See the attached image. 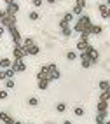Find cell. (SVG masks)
I'll use <instances>...</instances> for the list:
<instances>
[{"label": "cell", "instance_id": "6da1fadb", "mask_svg": "<svg viewBox=\"0 0 110 124\" xmlns=\"http://www.w3.org/2000/svg\"><path fill=\"white\" fill-rule=\"evenodd\" d=\"M93 26V23H91V18L87 14H82V16H79L77 18V21H75V24H73V33H82L86 28H91Z\"/></svg>", "mask_w": 110, "mask_h": 124}, {"label": "cell", "instance_id": "7a4b0ae2", "mask_svg": "<svg viewBox=\"0 0 110 124\" xmlns=\"http://www.w3.org/2000/svg\"><path fill=\"white\" fill-rule=\"evenodd\" d=\"M0 23H2V26L4 28H12V26H16V16H12V14H5L2 19H0Z\"/></svg>", "mask_w": 110, "mask_h": 124}, {"label": "cell", "instance_id": "3957f363", "mask_svg": "<svg viewBox=\"0 0 110 124\" xmlns=\"http://www.w3.org/2000/svg\"><path fill=\"white\" fill-rule=\"evenodd\" d=\"M9 35H11V39L14 40V46H16V44H23V37H21V33H19V30L16 28V26L9 28Z\"/></svg>", "mask_w": 110, "mask_h": 124}, {"label": "cell", "instance_id": "277c9868", "mask_svg": "<svg viewBox=\"0 0 110 124\" xmlns=\"http://www.w3.org/2000/svg\"><path fill=\"white\" fill-rule=\"evenodd\" d=\"M60 77H61V73H60V70H58V67L54 63H49V79H51V82L58 80Z\"/></svg>", "mask_w": 110, "mask_h": 124}, {"label": "cell", "instance_id": "5b68a950", "mask_svg": "<svg viewBox=\"0 0 110 124\" xmlns=\"http://www.w3.org/2000/svg\"><path fill=\"white\" fill-rule=\"evenodd\" d=\"M60 28H61V35L63 37H72L73 35V28H70V24L65 23L63 19L60 21Z\"/></svg>", "mask_w": 110, "mask_h": 124}, {"label": "cell", "instance_id": "8992f818", "mask_svg": "<svg viewBox=\"0 0 110 124\" xmlns=\"http://www.w3.org/2000/svg\"><path fill=\"white\" fill-rule=\"evenodd\" d=\"M12 68L18 73H23L26 72V63H24V60H12Z\"/></svg>", "mask_w": 110, "mask_h": 124}, {"label": "cell", "instance_id": "52a82bcc", "mask_svg": "<svg viewBox=\"0 0 110 124\" xmlns=\"http://www.w3.org/2000/svg\"><path fill=\"white\" fill-rule=\"evenodd\" d=\"M80 67L82 68H91L93 67V61L89 60L87 53H80Z\"/></svg>", "mask_w": 110, "mask_h": 124}, {"label": "cell", "instance_id": "ba28073f", "mask_svg": "<svg viewBox=\"0 0 110 124\" xmlns=\"http://www.w3.org/2000/svg\"><path fill=\"white\" fill-rule=\"evenodd\" d=\"M18 11H19L18 2H9V4H7V7H5V12H7V14H12V16L18 14Z\"/></svg>", "mask_w": 110, "mask_h": 124}, {"label": "cell", "instance_id": "9c48e42d", "mask_svg": "<svg viewBox=\"0 0 110 124\" xmlns=\"http://www.w3.org/2000/svg\"><path fill=\"white\" fill-rule=\"evenodd\" d=\"M89 46H91L89 40H80V39H79V40H77V46H75V47H77L79 53H86L87 49H89Z\"/></svg>", "mask_w": 110, "mask_h": 124}, {"label": "cell", "instance_id": "30bf717a", "mask_svg": "<svg viewBox=\"0 0 110 124\" xmlns=\"http://www.w3.org/2000/svg\"><path fill=\"white\" fill-rule=\"evenodd\" d=\"M87 56H89V60L93 61V65H94L96 61H98V58H100V54H98V51H96V49L94 47H93V46H89V49H87Z\"/></svg>", "mask_w": 110, "mask_h": 124}, {"label": "cell", "instance_id": "8fae6325", "mask_svg": "<svg viewBox=\"0 0 110 124\" xmlns=\"http://www.w3.org/2000/svg\"><path fill=\"white\" fill-rule=\"evenodd\" d=\"M37 79H49V65H44V67H40L39 73H37ZM51 80V79H49Z\"/></svg>", "mask_w": 110, "mask_h": 124}, {"label": "cell", "instance_id": "7c38bea8", "mask_svg": "<svg viewBox=\"0 0 110 124\" xmlns=\"http://www.w3.org/2000/svg\"><path fill=\"white\" fill-rule=\"evenodd\" d=\"M108 9H110V7L107 4H98V11H100V14H101L103 19H110L108 18Z\"/></svg>", "mask_w": 110, "mask_h": 124}, {"label": "cell", "instance_id": "4fadbf2b", "mask_svg": "<svg viewBox=\"0 0 110 124\" xmlns=\"http://www.w3.org/2000/svg\"><path fill=\"white\" fill-rule=\"evenodd\" d=\"M0 68H2V70H9V68H12L11 58H0Z\"/></svg>", "mask_w": 110, "mask_h": 124}, {"label": "cell", "instance_id": "5bb4252c", "mask_svg": "<svg viewBox=\"0 0 110 124\" xmlns=\"http://www.w3.org/2000/svg\"><path fill=\"white\" fill-rule=\"evenodd\" d=\"M0 121H2L4 124H14V119L7 112H0Z\"/></svg>", "mask_w": 110, "mask_h": 124}, {"label": "cell", "instance_id": "9a60e30c", "mask_svg": "<svg viewBox=\"0 0 110 124\" xmlns=\"http://www.w3.org/2000/svg\"><path fill=\"white\" fill-rule=\"evenodd\" d=\"M98 87L101 89V93H110V82L108 80H100Z\"/></svg>", "mask_w": 110, "mask_h": 124}, {"label": "cell", "instance_id": "2e32d148", "mask_svg": "<svg viewBox=\"0 0 110 124\" xmlns=\"http://www.w3.org/2000/svg\"><path fill=\"white\" fill-rule=\"evenodd\" d=\"M26 51H28L30 56H37V54L40 53V47H39L37 44H33V46H28V47H26Z\"/></svg>", "mask_w": 110, "mask_h": 124}, {"label": "cell", "instance_id": "e0dca14e", "mask_svg": "<svg viewBox=\"0 0 110 124\" xmlns=\"http://www.w3.org/2000/svg\"><path fill=\"white\" fill-rule=\"evenodd\" d=\"M49 84H51L49 79H37V86H39V89H47Z\"/></svg>", "mask_w": 110, "mask_h": 124}, {"label": "cell", "instance_id": "ac0fdd59", "mask_svg": "<svg viewBox=\"0 0 110 124\" xmlns=\"http://www.w3.org/2000/svg\"><path fill=\"white\" fill-rule=\"evenodd\" d=\"M96 107H98V112H108V101H101L100 100Z\"/></svg>", "mask_w": 110, "mask_h": 124}, {"label": "cell", "instance_id": "d6986e66", "mask_svg": "<svg viewBox=\"0 0 110 124\" xmlns=\"http://www.w3.org/2000/svg\"><path fill=\"white\" fill-rule=\"evenodd\" d=\"M73 16H75V14H73L72 11H70V12H65V16H63V21H65V23H68V24H70V23L73 21Z\"/></svg>", "mask_w": 110, "mask_h": 124}, {"label": "cell", "instance_id": "ffe728a7", "mask_svg": "<svg viewBox=\"0 0 110 124\" xmlns=\"http://www.w3.org/2000/svg\"><path fill=\"white\" fill-rule=\"evenodd\" d=\"M65 110H66V103H65V101H60V103H56V112L63 114Z\"/></svg>", "mask_w": 110, "mask_h": 124}, {"label": "cell", "instance_id": "44dd1931", "mask_svg": "<svg viewBox=\"0 0 110 124\" xmlns=\"http://www.w3.org/2000/svg\"><path fill=\"white\" fill-rule=\"evenodd\" d=\"M66 60H68V61H75V60H77V53H75V51H66Z\"/></svg>", "mask_w": 110, "mask_h": 124}, {"label": "cell", "instance_id": "7402d4cb", "mask_svg": "<svg viewBox=\"0 0 110 124\" xmlns=\"http://www.w3.org/2000/svg\"><path fill=\"white\" fill-rule=\"evenodd\" d=\"M33 44H35V40H33L31 37H24V39H23V46H24V47H28V46H33Z\"/></svg>", "mask_w": 110, "mask_h": 124}, {"label": "cell", "instance_id": "603a6c76", "mask_svg": "<svg viewBox=\"0 0 110 124\" xmlns=\"http://www.w3.org/2000/svg\"><path fill=\"white\" fill-rule=\"evenodd\" d=\"M73 114L77 115V117H82V115H84V108H82L80 105H77V107L73 108Z\"/></svg>", "mask_w": 110, "mask_h": 124}, {"label": "cell", "instance_id": "cb8c5ba5", "mask_svg": "<svg viewBox=\"0 0 110 124\" xmlns=\"http://www.w3.org/2000/svg\"><path fill=\"white\" fill-rule=\"evenodd\" d=\"M101 31H103V26H101V24H93V33L94 35H100Z\"/></svg>", "mask_w": 110, "mask_h": 124}, {"label": "cell", "instance_id": "d4e9b609", "mask_svg": "<svg viewBox=\"0 0 110 124\" xmlns=\"http://www.w3.org/2000/svg\"><path fill=\"white\" fill-rule=\"evenodd\" d=\"M28 18H30L31 21H39V19H40V16H39V12H37V11H31V12L28 14Z\"/></svg>", "mask_w": 110, "mask_h": 124}, {"label": "cell", "instance_id": "484cf974", "mask_svg": "<svg viewBox=\"0 0 110 124\" xmlns=\"http://www.w3.org/2000/svg\"><path fill=\"white\" fill-rule=\"evenodd\" d=\"M5 89L9 91V89H14V80L12 79H7L5 80Z\"/></svg>", "mask_w": 110, "mask_h": 124}, {"label": "cell", "instance_id": "4316f807", "mask_svg": "<svg viewBox=\"0 0 110 124\" xmlns=\"http://www.w3.org/2000/svg\"><path fill=\"white\" fill-rule=\"evenodd\" d=\"M82 11H84V9H82V7H79V5H75L73 9H72V12H73L75 16H82Z\"/></svg>", "mask_w": 110, "mask_h": 124}, {"label": "cell", "instance_id": "83f0119b", "mask_svg": "<svg viewBox=\"0 0 110 124\" xmlns=\"http://www.w3.org/2000/svg\"><path fill=\"white\" fill-rule=\"evenodd\" d=\"M28 105H30V107H37V105H39V98H35V96H31L30 100H28Z\"/></svg>", "mask_w": 110, "mask_h": 124}, {"label": "cell", "instance_id": "f1b7e54d", "mask_svg": "<svg viewBox=\"0 0 110 124\" xmlns=\"http://www.w3.org/2000/svg\"><path fill=\"white\" fill-rule=\"evenodd\" d=\"M100 100L101 101H110V93H101L100 94Z\"/></svg>", "mask_w": 110, "mask_h": 124}, {"label": "cell", "instance_id": "f546056e", "mask_svg": "<svg viewBox=\"0 0 110 124\" xmlns=\"http://www.w3.org/2000/svg\"><path fill=\"white\" fill-rule=\"evenodd\" d=\"M5 72H7V77H9V79H12V77L16 75V73H18L14 68H9V70H5Z\"/></svg>", "mask_w": 110, "mask_h": 124}, {"label": "cell", "instance_id": "4dcf8cb0", "mask_svg": "<svg viewBox=\"0 0 110 124\" xmlns=\"http://www.w3.org/2000/svg\"><path fill=\"white\" fill-rule=\"evenodd\" d=\"M7 94H9V93H7V89H0V100H5Z\"/></svg>", "mask_w": 110, "mask_h": 124}, {"label": "cell", "instance_id": "1f68e13d", "mask_svg": "<svg viewBox=\"0 0 110 124\" xmlns=\"http://www.w3.org/2000/svg\"><path fill=\"white\" fill-rule=\"evenodd\" d=\"M75 5H79V7H86V0H75Z\"/></svg>", "mask_w": 110, "mask_h": 124}, {"label": "cell", "instance_id": "d6a6232c", "mask_svg": "<svg viewBox=\"0 0 110 124\" xmlns=\"http://www.w3.org/2000/svg\"><path fill=\"white\" fill-rule=\"evenodd\" d=\"M31 4H33V7H40L44 4V0H31Z\"/></svg>", "mask_w": 110, "mask_h": 124}, {"label": "cell", "instance_id": "836d02e7", "mask_svg": "<svg viewBox=\"0 0 110 124\" xmlns=\"http://www.w3.org/2000/svg\"><path fill=\"white\" fill-rule=\"evenodd\" d=\"M7 79H9V77H7V72L2 70V72H0V80H7Z\"/></svg>", "mask_w": 110, "mask_h": 124}, {"label": "cell", "instance_id": "e575fe53", "mask_svg": "<svg viewBox=\"0 0 110 124\" xmlns=\"http://www.w3.org/2000/svg\"><path fill=\"white\" fill-rule=\"evenodd\" d=\"M5 14H7L5 11H2V9H0V19H2V18H4V16H5Z\"/></svg>", "mask_w": 110, "mask_h": 124}, {"label": "cell", "instance_id": "d590c367", "mask_svg": "<svg viewBox=\"0 0 110 124\" xmlns=\"http://www.w3.org/2000/svg\"><path fill=\"white\" fill-rule=\"evenodd\" d=\"M46 2H47L49 5H53V4H56V0H46Z\"/></svg>", "mask_w": 110, "mask_h": 124}, {"label": "cell", "instance_id": "8d00e7d4", "mask_svg": "<svg viewBox=\"0 0 110 124\" xmlns=\"http://www.w3.org/2000/svg\"><path fill=\"white\" fill-rule=\"evenodd\" d=\"M2 33H4V26L0 24V39H2Z\"/></svg>", "mask_w": 110, "mask_h": 124}, {"label": "cell", "instance_id": "74e56055", "mask_svg": "<svg viewBox=\"0 0 110 124\" xmlns=\"http://www.w3.org/2000/svg\"><path fill=\"white\" fill-rule=\"evenodd\" d=\"M9 2H14V0H5V4H9Z\"/></svg>", "mask_w": 110, "mask_h": 124}, {"label": "cell", "instance_id": "f35d334b", "mask_svg": "<svg viewBox=\"0 0 110 124\" xmlns=\"http://www.w3.org/2000/svg\"><path fill=\"white\" fill-rule=\"evenodd\" d=\"M14 124H21V122H19V121H14Z\"/></svg>", "mask_w": 110, "mask_h": 124}, {"label": "cell", "instance_id": "ab89813d", "mask_svg": "<svg viewBox=\"0 0 110 124\" xmlns=\"http://www.w3.org/2000/svg\"><path fill=\"white\" fill-rule=\"evenodd\" d=\"M107 5H108V7H110V0H107Z\"/></svg>", "mask_w": 110, "mask_h": 124}, {"label": "cell", "instance_id": "60d3db41", "mask_svg": "<svg viewBox=\"0 0 110 124\" xmlns=\"http://www.w3.org/2000/svg\"><path fill=\"white\" fill-rule=\"evenodd\" d=\"M108 18H110V9H108Z\"/></svg>", "mask_w": 110, "mask_h": 124}, {"label": "cell", "instance_id": "b9f144b4", "mask_svg": "<svg viewBox=\"0 0 110 124\" xmlns=\"http://www.w3.org/2000/svg\"><path fill=\"white\" fill-rule=\"evenodd\" d=\"M105 124H110V121H107V122H105Z\"/></svg>", "mask_w": 110, "mask_h": 124}]
</instances>
